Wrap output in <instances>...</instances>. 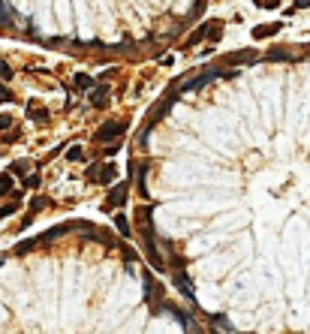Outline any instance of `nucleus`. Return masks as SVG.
Returning a JSON list of instances; mask_svg holds the SVG:
<instances>
[{"mask_svg":"<svg viewBox=\"0 0 310 334\" xmlns=\"http://www.w3.org/2000/svg\"><path fill=\"white\" fill-rule=\"evenodd\" d=\"M66 160H81V148H78V145H72V148H69V154H66Z\"/></svg>","mask_w":310,"mask_h":334,"instance_id":"11","label":"nucleus"},{"mask_svg":"<svg viewBox=\"0 0 310 334\" xmlns=\"http://www.w3.org/2000/svg\"><path fill=\"white\" fill-rule=\"evenodd\" d=\"M118 229H121L124 235H130V226H127V220H124V217H118Z\"/></svg>","mask_w":310,"mask_h":334,"instance_id":"14","label":"nucleus"},{"mask_svg":"<svg viewBox=\"0 0 310 334\" xmlns=\"http://www.w3.org/2000/svg\"><path fill=\"white\" fill-rule=\"evenodd\" d=\"M9 190H12V178H9V175H0V196L9 193Z\"/></svg>","mask_w":310,"mask_h":334,"instance_id":"9","label":"nucleus"},{"mask_svg":"<svg viewBox=\"0 0 310 334\" xmlns=\"http://www.w3.org/2000/svg\"><path fill=\"white\" fill-rule=\"evenodd\" d=\"M9 99H12V93H9V90L0 84V102H9Z\"/></svg>","mask_w":310,"mask_h":334,"instance_id":"15","label":"nucleus"},{"mask_svg":"<svg viewBox=\"0 0 310 334\" xmlns=\"http://www.w3.org/2000/svg\"><path fill=\"white\" fill-rule=\"evenodd\" d=\"M0 75H3V78H9V75H12V69H9L6 63H0Z\"/></svg>","mask_w":310,"mask_h":334,"instance_id":"17","label":"nucleus"},{"mask_svg":"<svg viewBox=\"0 0 310 334\" xmlns=\"http://www.w3.org/2000/svg\"><path fill=\"white\" fill-rule=\"evenodd\" d=\"M295 6H310V0H295Z\"/></svg>","mask_w":310,"mask_h":334,"instance_id":"18","label":"nucleus"},{"mask_svg":"<svg viewBox=\"0 0 310 334\" xmlns=\"http://www.w3.org/2000/svg\"><path fill=\"white\" fill-rule=\"evenodd\" d=\"M175 283H178V289L184 292V298H193V286H190V280H187V274H184V271H178V274H175Z\"/></svg>","mask_w":310,"mask_h":334,"instance_id":"4","label":"nucleus"},{"mask_svg":"<svg viewBox=\"0 0 310 334\" xmlns=\"http://www.w3.org/2000/svg\"><path fill=\"white\" fill-rule=\"evenodd\" d=\"M217 75H223V72H220L217 66H208V69H202L199 75H193L190 81H184V84H181V93H187V90H196V87H205V84H208L211 78H217Z\"/></svg>","mask_w":310,"mask_h":334,"instance_id":"1","label":"nucleus"},{"mask_svg":"<svg viewBox=\"0 0 310 334\" xmlns=\"http://www.w3.org/2000/svg\"><path fill=\"white\" fill-rule=\"evenodd\" d=\"M9 21H15V12H12V6L0 3V24H9Z\"/></svg>","mask_w":310,"mask_h":334,"instance_id":"8","label":"nucleus"},{"mask_svg":"<svg viewBox=\"0 0 310 334\" xmlns=\"http://www.w3.org/2000/svg\"><path fill=\"white\" fill-rule=\"evenodd\" d=\"M106 99H109V87H93V90H90V102H93V105H102Z\"/></svg>","mask_w":310,"mask_h":334,"instance_id":"5","label":"nucleus"},{"mask_svg":"<svg viewBox=\"0 0 310 334\" xmlns=\"http://www.w3.org/2000/svg\"><path fill=\"white\" fill-rule=\"evenodd\" d=\"M33 118H36V121H45V118H48V112H45V108H33Z\"/></svg>","mask_w":310,"mask_h":334,"instance_id":"13","label":"nucleus"},{"mask_svg":"<svg viewBox=\"0 0 310 334\" xmlns=\"http://www.w3.org/2000/svg\"><path fill=\"white\" fill-rule=\"evenodd\" d=\"M75 87H84V90H87V87H93V81H90L87 75H78V78H75Z\"/></svg>","mask_w":310,"mask_h":334,"instance_id":"10","label":"nucleus"},{"mask_svg":"<svg viewBox=\"0 0 310 334\" xmlns=\"http://www.w3.org/2000/svg\"><path fill=\"white\" fill-rule=\"evenodd\" d=\"M6 127H12V121H9V115H0V130H6Z\"/></svg>","mask_w":310,"mask_h":334,"instance_id":"16","label":"nucleus"},{"mask_svg":"<svg viewBox=\"0 0 310 334\" xmlns=\"http://www.w3.org/2000/svg\"><path fill=\"white\" fill-rule=\"evenodd\" d=\"M256 60V54L253 51H238V54H232L229 57V63H253Z\"/></svg>","mask_w":310,"mask_h":334,"instance_id":"6","label":"nucleus"},{"mask_svg":"<svg viewBox=\"0 0 310 334\" xmlns=\"http://www.w3.org/2000/svg\"><path fill=\"white\" fill-rule=\"evenodd\" d=\"M292 54H295L292 48H271V51H268V57H274V60H289Z\"/></svg>","mask_w":310,"mask_h":334,"instance_id":"7","label":"nucleus"},{"mask_svg":"<svg viewBox=\"0 0 310 334\" xmlns=\"http://www.w3.org/2000/svg\"><path fill=\"white\" fill-rule=\"evenodd\" d=\"M124 124H106L99 133H96V142H115V139H121L124 136Z\"/></svg>","mask_w":310,"mask_h":334,"instance_id":"2","label":"nucleus"},{"mask_svg":"<svg viewBox=\"0 0 310 334\" xmlns=\"http://www.w3.org/2000/svg\"><path fill=\"white\" fill-rule=\"evenodd\" d=\"M124 196H127V181H124V184H118V187L112 190V196H109V205H112V208L124 205Z\"/></svg>","mask_w":310,"mask_h":334,"instance_id":"3","label":"nucleus"},{"mask_svg":"<svg viewBox=\"0 0 310 334\" xmlns=\"http://www.w3.org/2000/svg\"><path fill=\"white\" fill-rule=\"evenodd\" d=\"M36 184H39V175H27L24 178V187H36Z\"/></svg>","mask_w":310,"mask_h":334,"instance_id":"12","label":"nucleus"}]
</instances>
